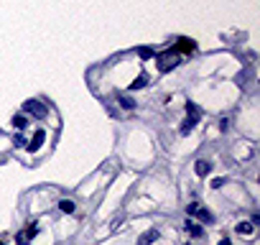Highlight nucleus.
<instances>
[{
    "instance_id": "f03ea898",
    "label": "nucleus",
    "mask_w": 260,
    "mask_h": 245,
    "mask_svg": "<svg viewBox=\"0 0 260 245\" xmlns=\"http://www.w3.org/2000/svg\"><path fill=\"white\" fill-rule=\"evenodd\" d=\"M199 118H202V110L197 107V102H186V120L181 125V136H186V133L199 123Z\"/></svg>"
},
{
    "instance_id": "9b49d317",
    "label": "nucleus",
    "mask_w": 260,
    "mask_h": 245,
    "mask_svg": "<svg viewBox=\"0 0 260 245\" xmlns=\"http://www.w3.org/2000/svg\"><path fill=\"white\" fill-rule=\"evenodd\" d=\"M253 230H255V225H250V222H240L237 225V233H243V235H253Z\"/></svg>"
},
{
    "instance_id": "4468645a",
    "label": "nucleus",
    "mask_w": 260,
    "mask_h": 245,
    "mask_svg": "<svg viewBox=\"0 0 260 245\" xmlns=\"http://www.w3.org/2000/svg\"><path fill=\"white\" fill-rule=\"evenodd\" d=\"M118 102H120L125 110H133V107H135V102L130 100V97H125V95H120V97H118Z\"/></svg>"
},
{
    "instance_id": "9d476101",
    "label": "nucleus",
    "mask_w": 260,
    "mask_h": 245,
    "mask_svg": "<svg viewBox=\"0 0 260 245\" xmlns=\"http://www.w3.org/2000/svg\"><path fill=\"white\" fill-rule=\"evenodd\" d=\"M194 169H197V174H199V176H207V174L212 171V164H209V161H199Z\"/></svg>"
},
{
    "instance_id": "1a4fd4ad",
    "label": "nucleus",
    "mask_w": 260,
    "mask_h": 245,
    "mask_svg": "<svg viewBox=\"0 0 260 245\" xmlns=\"http://www.w3.org/2000/svg\"><path fill=\"white\" fill-rule=\"evenodd\" d=\"M59 210H61L64 215H72V212H74V202H72V199H61V202H59Z\"/></svg>"
},
{
    "instance_id": "f257e3e1",
    "label": "nucleus",
    "mask_w": 260,
    "mask_h": 245,
    "mask_svg": "<svg viewBox=\"0 0 260 245\" xmlns=\"http://www.w3.org/2000/svg\"><path fill=\"white\" fill-rule=\"evenodd\" d=\"M156 64H158V69L161 72H171L173 69V66H179L181 64V54L179 51H163V54H158L156 56Z\"/></svg>"
},
{
    "instance_id": "ddd939ff",
    "label": "nucleus",
    "mask_w": 260,
    "mask_h": 245,
    "mask_svg": "<svg viewBox=\"0 0 260 245\" xmlns=\"http://www.w3.org/2000/svg\"><path fill=\"white\" fill-rule=\"evenodd\" d=\"M145 84H148V77H145V74H140L133 84H130V90H140V87H145Z\"/></svg>"
},
{
    "instance_id": "20e7f679",
    "label": "nucleus",
    "mask_w": 260,
    "mask_h": 245,
    "mask_svg": "<svg viewBox=\"0 0 260 245\" xmlns=\"http://www.w3.org/2000/svg\"><path fill=\"white\" fill-rule=\"evenodd\" d=\"M23 107H26V113H31V115H36V118H46V113H49L46 105L38 102V100H28Z\"/></svg>"
},
{
    "instance_id": "6ab92c4d",
    "label": "nucleus",
    "mask_w": 260,
    "mask_h": 245,
    "mask_svg": "<svg viewBox=\"0 0 260 245\" xmlns=\"http://www.w3.org/2000/svg\"><path fill=\"white\" fill-rule=\"evenodd\" d=\"M0 245H3V243H0Z\"/></svg>"
},
{
    "instance_id": "39448f33",
    "label": "nucleus",
    "mask_w": 260,
    "mask_h": 245,
    "mask_svg": "<svg viewBox=\"0 0 260 245\" xmlns=\"http://www.w3.org/2000/svg\"><path fill=\"white\" fill-rule=\"evenodd\" d=\"M33 235H38V225H31L28 230H20V233L15 235V243H18V245H28Z\"/></svg>"
},
{
    "instance_id": "dca6fc26",
    "label": "nucleus",
    "mask_w": 260,
    "mask_h": 245,
    "mask_svg": "<svg viewBox=\"0 0 260 245\" xmlns=\"http://www.w3.org/2000/svg\"><path fill=\"white\" fill-rule=\"evenodd\" d=\"M15 146H26V138L23 136H15Z\"/></svg>"
},
{
    "instance_id": "f8f14e48",
    "label": "nucleus",
    "mask_w": 260,
    "mask_h": 245,
    "mask_svg": "<svg viewBox=\"0 0 260 245\" xmlns=\"http://www.w3.org/2000/svg\"><path fill=\"white\" fill-rule=\"evenodd\" d=\"M26 125H28V120H26L23 115H15V118H13V128H15V130H23Z\"/></svg>"
},
{
    "instance_id": "7ed1b4c3",
    "label": "nucleus",
    "mask_w": 260,
    "mask_h": 245,
    "mask_svg": "<svg viewBox=\"0 0 260 245\" xmlns=\"http://www.w3.org/2000/svg\"><path fill=\"white\" fill-rule=\"evenodd\" d=\"M191 217H197L199 222H204V225H212L214 222V215L209 212V210H204V207H199V205H189V210H186Z\"/></svg>"
},
{
    "instance_id": "a211bd4d",
    "label": "nucleus",
    "mask_w": 260,
    "mask_h": 245,
    "mask_svg": "<svg viewBox=\"0 0 260 245\" xmlns=\"http://www.w3.org/2000/svg\"><path fill=\"white\" fill-rule=\"evenodd\" d=\"M220 245H230V240H222V243H220Z\"/></svg>"
},
{
    "instance_id": "0eeeda50",
    "label": "nucleus",
    "mask_w": 260,
    "mask_h": 245,
    "mask_svg": "<svg viewBox=\"0 0 260 245\" xmlns=\"http://www.w3.org/2000/svg\"><path fill=\"white\" fill-rule=\"evenodd\" d=\"M158 240V230H148L138 238V245H150V243H156Z\"/></svg>"
},
{
    "instance_id": "f3484780",
    "label": "nucleus",
    "mask_w": 260,
    "mask_h": 245,
    "mask_svg": "<svg viewBox=\"0 0 260 245\" xmlns=\"http://www.w3.org/2000/svg\"><path fill=\"white\" fill-rule=\"evenodd\" d=\"M222 184H225V179H214V182H212V187H214V189H220Z\"/></svg>"
},
{
    "instance_id": "2eb2a0df",
    "label": "nucleus",
    "mask_w": 260,
    "mask_h": 245,
    "mask_svg": "<svg viewBox=\"0 0 260 245\" xmlns=\"http://www.w3.org/2000/svg\"><path fill=\"white\" fill-rule=\"evenodd\" d=\"M138 56H140V59H150V56H153V49H150V46H143V49H138Z\"/></svg>"
},
{
    "instance_id": "423d86ee",
    "label": "nucleus",
    "mask_w": 260,
    "mask_h": 245,
    "mask_svg": "<svg viewBox=\"0 0 260 245\" xmlns=\"http://www.w3.org/2000/svg\"><path fill=\"white\" fill-rule=\"evenodd\" d=\"M186 233L191 235V238H204V228L202 225H197V222H186Z\"/></svg>"
},
{
    "instance_id": "6e6552de",
    "label": "nucleus",
    "mask_w": 260,
    "mask_h": 245,
    "mask_svg": "<svg viewBox=\"0 0 260 245\" xmlns=\"http://www.w3.org/2000/svg\"><path fill=\"white\" fill-rule=\"evenodd\" d=\"M43 138H46V133H43V130H36V136H33V141L28 143V151H36L41 143H43Z\"/></svg>"
}]
</instances>
